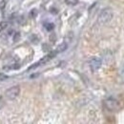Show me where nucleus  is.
Masks as SVG:
<instances>
[{"instance_id": "nucleus-1", "label": "nucleus", "mask_w": 124, "mask_h": 124, "mask_svg": "<svg viewBox=\"0 0 124 124\" xmlns=\"http://www.w3.org/2000/svg\"><path fill=\"white\" fill-rule=\"evenodd\" d=\"M113 16H114L113 10L110 8H105L99 13V15L97 16V22L100 25L107 24L113 19Z\"/></svg>"}, {"instance_id": "nucleus-2", "label": "nucleus", "mask_w": 124, "mask_h": 124, "mask_svg": "<svg viewBox=\"0 0 124 124\" xmlns=\"http://www.w3.org/2000/svg\"><path fill=\"white\" fill-rule=\"evenodd\" d=\"M105 107L110 111H118L121 108V103L116 98H107L104 100Z\"/></svg>"}, {"instance_id": "nucleus-3", "label": "nucleus", "mask_w": 124, "mask_h": 124, "mask_svg": "<svg viewBox=\"0 0 124 124\" xmlns=\"http://www.w3.org/2000/svg\"><path fill=\"white\" fill-rule=\"evenodd\" d=\"M19 93H20V87L18 85H16V86H13V87L9 88L8 90H6L5 97L8 100H14V99L17 98Z\"/></svg>"}, {"instance_id": "nucleus-4", "label": "nucleus", "mask_w": 124, "mask_h": 124, "mask_svg": "<svg viewBox=\"0 0 124 124\" xmlns=\"http://www.w3.org/2000/svg\"><path fill=\"white\" fill-rule=\"evenodd\" d=\"M101 64H102L101 58H99L97 56H94L93 58H91L90 61H89V66H90L91 71L93 73L96 72L97 70H99V68L101 67Z\"/></svg>"}, {"instance_id": "nucleus-5", "label": "nucleus", "mask_w": 124, "mask_h": 124, "mask_svg": "<svg viewBox=\"0 0 124 124\" xmlns=\"http://www.w3.org/2000/svg\"><path fill=\"white\" fill-rule=\"evenodd\" d=\"M54 54H55V53H53V54H48V55H46V56H44L42 59H40V60L37 62V63H35L33 66L30 67V68H29V70L34 69V68H36V67H38V66H40V65H43V64L47 63V62L49 61L51 58H53V57L54 56Z\"/></svg>"}, {"instance_id": "nucleus-6", "label": "nucleus", "mask_w": 124, "mask_h": 124, "mask_svg": "<svg viewBox=\"0 0 124 124\" xmlns=\"http://www.w3.org/2000/svg\"><path fill=\"white\" fill-rule=\"evenodd\" d=\"M67 47H68L67 43L66 42H63V43H61L59 46L56 48V53H62V52H64L65 50H67Z\"/></svg>"}, {"instance_id": "nucleus-7", "label": "nucleus", "mask_w": 124, "mask_h": 124, "mask_svg": "<svg viewBox=\"0 0 124 124\" xmlns=\"http://www.w3.org/2000/svg\"><path fill=\"white\" fill-rule=\"evenodd\" d=\"M8 26H9V23H8V22H6V21H2V22H0V32L3 31L5 29H7Z\"/></svg>"}, {"instance_id": "nucleus-8", "label": "nucleus", "mask_w": 124, "mask_h": 124, "mask_svg": "<svg viewBox=\"0 0 124 124\" xmlns=\"http://www.w3.org/2000/svg\"><path fill=\"white\" fill-rule=\"evenodd\" d=\"M65 2L68 4V5H72V6H74V5H77L78 3V0H65Z\"/></svg>"}, {"instance_id": "nucleus-9", "label": "nucleus", "mask_w": 124, "mask_h": 124, "mask_svg": "<svg viewBox=\"0 0 124 124\" xmlns=\"http://www.w3.org/2000/svg\"><path fill=\"white\" fill-rule=\"evenodd\" d=\"M6 3H7L6 0H3V1L0 2V10H1V11H4V9H5V7H6Z\"/></svg>"}, {"instance_id": "nucleus-10", "label": "nucleus", "mask_w": 124, "mask_h": 124, "mask_svg": "<svg viewBox=\"0 0 124 124\" xmlns=\"http://www.w3.org/2000/svg\"><path fill=\"white\" fill-rule=\"evenodd\" d=\"M45 26H46V30H47V31H52V30L54 29V24H52V23L46 24Z\"/></svg>"}, {"instance_id": "nucleus-11", "label": "nucleus", "mask_w": 124, "mask_h": 124, "mask_svg": "<svg viewBox=\"0 0 124 124\" xmlns=\"http://www.w3.org/2000/svg\"><path fill=\"white\" fill-rule=\"evenodd\" d=\"M36 15H37V12H36V10H32V11H31V16L34 17V16H36Z\"/></svg>"}, {"instance_id": "nucleus-12", "label": "nucleus", "mask_w": 124, "mask_h": 124, "mask_svg": "<svg viewBox=\"0 0 124 124\" xmlns=\"http://www.w3.org/2000/svg\"><path fill=\"white\" fill-rule=\"evenodd\" d=\"M3 107V99L0 97V109Z\"/></svg>"}, {"instance_id": "nucleus-13", "label": "nucleus", "mask_w": 124, "mask_h": 124, "mask_svg": "<svg viewBox=\"0 0 124 124\" xmlns=\"http://www.w3.org/2000/svg\"><path fill=\"white\" fill-rule=\"evenodd\" d=\"M16 38H15V41H16V40H17V38H19V36H20V35H19V33H16Z\"/></svg>"}]
</instances>
